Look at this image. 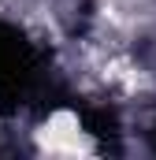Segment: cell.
<instances>
[{"label":"cell","mask_w":156,"mask_h":160,"mask_svg":"<svg viewBox=\"0 0 156 160\" xmlns=\"http://www.w3.org/2000/svg\"><path fill=\"white\" fill-rule=\"evenodd\" d=\"M30 142L37 153H56V157H75V153H93L97 142L89 138V130L82 127L71 108H56L48 116H41L30 130Z\"/></svg>","instance_id":"obj_1"}]
</instances>
